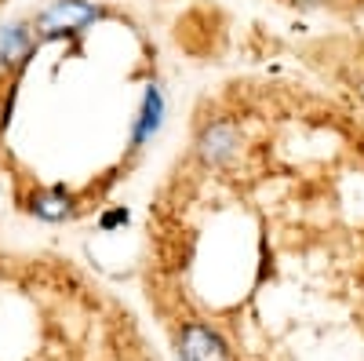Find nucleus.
Returning a JSON list of instances; mask_svg holds the SVG:
<instances>
[{
  "label": "nucleus",
  "instance_id": "7",
  "mask_svg": "<svg viewBox=\"0 0 364 361\" xmlns=\"http://www.w3.org/2000/svg\"><path fill=\"white\" fill-rule=\"evenodd\" d=\"M128 219H132V212H128L124 204H117V208H109V212H102L99 226H102V230H117V226H124Z\"/></svg>",
  "mask_w": 364,
  "mask_h": 361
},
{
  "label": "nucleus",
  "instance_id": "5",
  "mask_svg": "<svg viewBox=\"0 0 364 361\" xmlns=\"http://www.w3.org/2000/svg\"><path fill=\"white\" fill-rule=\"evenodd\" d=\"M44 41H41V33H37V26H33V19H22V22H11V26H4L0 29V66L4 70H26L29 66V58L37 55V48H41Z\"/></svg>",
  "mask_w": 364,
  "mask_h": 361
},
{
  "label": "nucleus",
  "instance_id": "8",
  "mask_svg": "<svg viewBox=\"0 0 364 361\" xmlns=\"http://www.w3.org/2000/svg\"><path fill=\"white\" fill-rule=\"evenodd\" d=\"M291 4H295V8H321L324 0H291Z\"/></svg>",
  "mask_w": 364,
  "mask_h": 361
},
{
  "label": "nucleus",
  "instance_id": "1",
  "mask_svg": "<svg viewBox=\"0 0 364 361\" xmlns=\"http://www.w3.org/2000/svg\"><path fill=\"white\" fill-rule=\"evenodd\" d=\"M99 19H106V11L95 4V0H55V4H48L33 26L41 41H63V37H73V33H84L87 26H95Z\"/></svg>",
  "mask_w": 364,
  "mask_h": 361
},
{
  "label": "nucleus",
  "instance_id": "2",
  "mask_svg": "<svg viewBox=\"0 0 364 361\" xmlns=\"http://www.w3.org/2000/svg\"><path fill=\"white\" fill-rule=\"evenodd\" d=\"M178 361H233L226 336L208 321H186L175 336Z\"/></svg>",
  "mask_w": 364,
  "mask_h": 361
},
{
  "label": "nucleus",
  "instance_id": "3",
  "mask_svg": "<svg viewBox=\"0 0 364 361\" xmlns=\"http://www.w3.org/2000/svg\"><path fill=\"white\" fill-rule=\"evenodd\" d=\"M240 142H245V132H240L237 120H211L197 132L193 150L204 168H226L240 154Z\"/></svg>",
  "mask_w": 364,
  "mask_h": 361
},
{
  "label": "nucleus",
  "instance_id": "6",
  "mask_svg": "<svg viewBox=\"0 0 364 361\" xmlns=\"http://www.w3.org/2000/svg\"><path fill=\"white\" fill-rule=\"evenodd\" d=\"M26 208L44 223H66V219L77 216V197L66 187H41V190L29 194Z\"/></svg>",
  "mask_w": 364,
  "mask_h": 361
},
{
  "label": "nucleus",
  "instance_id": "4",
  "mask_svg": "<svg viewBox=\"0 0 364 361\" xmlns=\"http://www.w3.org/2000/svg\"><path fill=\"white\" fill-rule=\"evenodd\" d=\"M164 117H168V99H164V88L157 80L146 84V92L139 99V110H135V120H132V135H128V146L132 154H139V150H146L149 142H154L164 128Z\"/></svg>",
  "mask_w": 364,
  "mask_h": 361
}]
</instances>
